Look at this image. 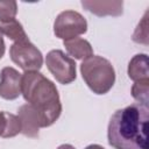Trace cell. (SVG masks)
Listing matches in <instances>:
<instances>
[{"label": "cell", "instance_id": "obj_1", "mask_svg": "<svg viewBox=\"0 0 149 149\" xmlns=\"http://www.w3.org/2000/svg\"><path fill=\"white\" fill-rule=\"evenodd\" d=\"M148 105L132 104L112 115L107 137L114 149H148Z\"/></svg>", "mask_w": 149, "mask_h": 149}, {"label": "cell", "instance_id": "obj_2", "mask_svg": "<svg viewBox=\"0 0 149 149\" xmlns=\"http://www.w3.org/2000/svg\"><path fill=\"white\" fill-rule=\"evenodd\" d=\"M21 94L41 115L43 127L51 126L62 113L56 85L38 71H27L21 79Z\"/></svg>", "mask_w": 149, "mask_h": 149}, {"label": "cell", "instance_id": "obj_3", "mask_svg": "<svg viewBox=\"0 0 149 149\" xmlns=\"http://www.w3.org/2000/svg\"><path fill=\"white\" fill-rule=\"evenodd\" d=\"M80 73L95 94H106L115 83V71L112 63L101 56H91L80 64Z\"/></svg>", "mask_w": 149, "mask_h": 149}, {"label": "cell", "instance_id": "obj_4", "mask_svg": "<svg viewBox=\"0 0 149 149\" xmlns=\"http://www.w3.org/2000/svg\"><path fill=\"white\" fill-rule=\"evenodd\" d=\"M87 31V22L84 16L76 10H64L59 13L54 22L56 37L68 41Z\"/></svg>", "mask_w": 149, "mask_h": 149}, {"label": "cell", "instance_id": "obj_5", "mask_svg": "<svg viewBox=\"0 0 149 149\" xmlns=\"http://www.w3.org/2000/svg\"><path fill=\"white\" fill-rule=\"evenodd\" d=\"M10 59L22 70L38 71L43 65V56L41 51L28 40L14 42L9 48Z\"/></svg>", "mask_w": 149, "mask_h": 149}, {"label": "cell", "instance_id": "obj_6", "mask_svg": "<svg viewBox=\"0 0 149 149\" xmlns=\"http://www.w3.org/2000/svg\"><path fill=\"white\" fill-rule=\"evenodd\" d=\"M45 64L50 73L61 84H70L77 77L76 62L62 50H51L47 54Z\"/></svg>", "mask_w": 149, "mask_h": 149}, {"label": "cell", "instance_id": "obj_7", "mask_svg": "<svg viewBox=\"0 0 149 149\" xmlns=\"http://www.w3.org/2000/svg\"><path fill=\"white\" fill-rule=\"evenodd\" d=\"M0 97L6 100H14L21 94L22 74L14 68L6 66L1 70Z\"/></svg>", "mask_w": 149, "mask_h": 149}, {"label": "cell", "instance_id": "obj_8", "mask_svg": "<svg viewBox=\"0 0 149 149\" xmlns=\"http://www.w3.org/2000/svg\"><path fill=\"white\" fill-rule=\"evenodd\" d=\"M17 116L21 122V133L31 139L38 137L40 128H44L40 113L31 105L24 104L19 108Z\"/></svg>", "mask_w": 149, "mask_h": 149}, {"label": "cell", "instance_id": "obj_9", "mask_svg": "<svg viewBox=\"0 0 149 149\" xmlns=\"http://www.w3.org/2000/svg\"><path fill=\"white\" fill-rule=\"evenodd\" d=\"M81 6L98 16H119L122 14V1H81Z\"/></svg>", "mask_w": 149, "mask_h": 149}, {"label": "cell", "instance_id": "obj_10", "mask_svg": "<svg viewBox=\"0 0 149 149\" xmlns=\"http://www.w3.org/2000/svg\"><path fill=\"white\" fill-rule=\"evenodd\" d=\"M128 77L135 83L149 81L148 56L146 54L135 55L128 64Z\"/></svg>", "mask_w": 149, "mask_h": 149}, {"label": "cell", "instance_id": "obj_11", "mask_svg": "<svg viewBox=\"0 0 149 149\" xmlns=\"http://www.w3.org/2000/svg\"><path fill=\"white\" fill-rule=\"evenodd\" d=\"M64 47L68 54L77 59H86L93 56V49L88 41L81 37H74L68 41H64Z\"/></svg>", "mask_w": 149, "mask_h": 149}, {"label": "cell", "instance_id": "obj_12", "mask_svg": "<svg viewBox=\"0 0 149 149\" xmlns=\"http://www.w3.org/2000/svg\"><path fill=\"white\" fill-rule=\"evenodd\" d=\"M0 30H1L2 35H6L9 40H12L14 42L28 40V36H27L22 24L15 19L6 21V22H0Z\"/></svg>", "mask_w": 149, "mask_h": 149}, {"label": "cell", "instance_id": "obj_13", "mask_svg": "<svg viewBox=\"0 0 149 149\" xmlns=\"http://www.w3.org/2000/svg\"><path fill=\"white\" fill-rule=\"evenodd\" d=\"M148 93H149V81L135 83L132 87V95L136 101H139V104L148 105V100H149Z\"/></svg>", "mask_w": 149, "mask_h": 149}, {"label": "cell", "instance_id": "obj_14", "mask_svg": "<svg viewBox=\"0 0 149 149\" xmlns=\"http://www.w3.org/2000/svg\"><path fill=\"white\" fill-rule=\"evenodd\" d=\"M17 13V3L15 1H0V22L15 19Z\"/></svg>", "mask_w": 149, "mask_h": 149}, {"label": "cell", "instance_id": "obj_15", "mask_svg": "<svg viewBox=\"0 0 149 149\" xmlns=\"http://www.w3.org/2000/svg\"><path fill=\"white\" fill-rule=\"evenodd\" d=\"M148 12L144 14L142 17V21L137 24L134 34H133V41L136 43H142V44H148Z\"/></svg>", "mask_w": 149, "mask_h": 149}, {"label": "cell", "instance_id": "obj_16", "mask_svg": "<svg viewBox=\"0 0 149 149\" xmlns=\"http://www.w3.org/2000/svg\"><path fill=\"white\" fill-rule=\"evenodd\" d=\"M9 114L8 112H0V136L3 137L6 128H7V123L9 120Z\"/></svg>", "mask_w": 149, "mask_h": 149}, {"label": "cell", "instance_id": "obj_17", "mask_svg": "<svg viewBox=\"0 0 149 149\" xmlns=\"http://www.w3.org/2000/svg\"><path fill=\"white\" fill-rule=\"evenodd\" d=\"M5 50H6V45H5V41H3V35L0 30V59L5 55Z\"/></svg>", "mask_w": 149, "mask_h": 149}, {"label": "cell", "instance_id": "obj_18", "mask_svg": "<svg viewBox=\"0 0 149 149\" xmlns=\"http://www.w3.org/2000/svg\"><path fill=\"white\" fill-rule=\"evenodd\" d=\"M57 149H76V148H74L73 146H71V144H68V143H66V144H61Z\"/></svg>", "mask_w": 149, "mask_h": 149}, {"label": "cell", "instance_id": "obj_19", "mask_svg": "<svg viewBox=\"0 0 149 149\" xmlns=\"http://www.w3.org/2000/svg\"><path fill=\"white\" fill-rule=\"evenodd\" d=\"M85 149H105V148L101 147V146H99V144H90Z\"/></svg>", "mask_w": 149, "mask_h": 149}]
</instances>
